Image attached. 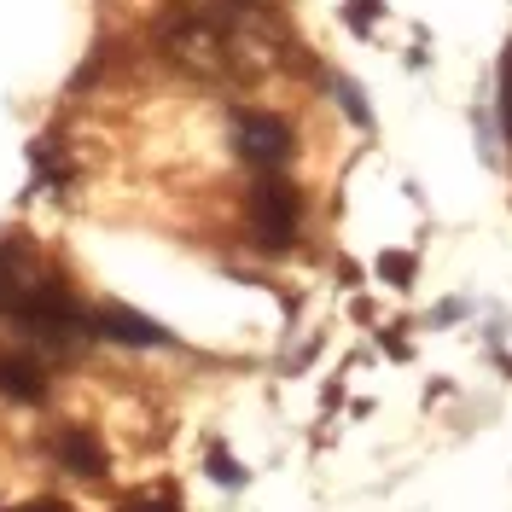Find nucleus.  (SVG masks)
Here are the masks:
<instances>
[{"label":"nucleus","mask_w":512,"mask_h":512,"mask_svg":"<svg viewBox=\"0 0 512 512\" xmlns=\"http://www.w3.org/2000/svg\"><path fill=\"white\" fill-rule=\"evenodd\" d=\"M0 315L30 326V338H41V344H76L88 332V309L70 297L59 274H47L35 262V251L18 233L0 245Z\"/></svg>","instance_id":"f257e3e1"},{"label":"nucleus","mask_w":512,"mask_h":512,"mask_svg":"<svg viewBox=\"0 0 512 512\" xmlns=\"http://www.w3.org/2000/svg\"><path fill=\"white\" fill-rule=\"evenodd\" d=\"M297 222H303V204H297V192L286 181H256L251 187V233L262 251H286L297 245Z\"/></svg>","instance_id":"f03ea898"},{"label":"nucleus","mask_w":512,"mask_h":512,"mask_svg":"<svg viewBox=\"0 0 512 512\" xmlns=\"http://www.w3.org/2000/svg\"><path fill=\"white\" fill-rule=\"evenodd\" d=\"M233 140H239V158L256 163V169H280L291 158V123L274 117V111H239Z\"/></svg>","instance_id":"7ed1b4c3"},{"label":"nucleus","mask_w":512,"mask_h":512,"mask_svg":"<svg viewBox=\"0 0 512 512\" xmlns=\"http://www.w3.org/2000/svg\"><path fill=\"white\" fill-rule=\"evenodd\" d=\"M94 332L99 338H117V344H169V332H163L152 315H134V309H123V303H105V309H94Z\"/></svg>","instance_id":"20e7f679"},{"label":"nucleus","mask_w":512,"mask_h":512,"mask_svg":"<svg viewBox=\"0 0 512 512\" xmlns=\"http://www.w3.org/2000/svg\"><path fill=\"white\" fill-rule=\"evenodd\" d=\"M0 396L12 402H41L47 396V367L35 355H0Z\"/></svg>","instance_id":"39448f33"},{"label":"nucleus","mask_w":512,"mask_h":512,"mask_svg":"<svg viewBox=\"0 0 512 512\" xmlns=\"http://www.w3.org/2000/svg\"><path fill=\"white\" fill-rule=\"evenodd\" d=\"M53 454H59L76 478H99V472H105V454H99V443L88 431H59V437H53Z\"/></svg>","instance_id":"423d86ee"},{"label":"nucleus","mask_w":512,"mask_h":512,"mask_svg":"<svg viewBox=\"0 0 512 512\" xmlns=\"http://www.w3.org/2000/svg\"><path fill=\"white\" fill-rule=\"evenodd\" d=\"M501 128L512 140V53H507V70H501Z\"/></svg>","instance_id":"0eeeda50"},{"label":"nucleus","mask_w":512,"mask_h":512,"mask_svg":"<svg viewBox=\"0 0 512 512\" xmlns=\"http://www.w3.org/2000/svg\"><path fill=\"white\" fill-rule=\"evenodd\" d=\"M338 94H344V111H350L355 123H367V105H361V88H355V82H338Z\"/></svg>","instance_id":"6e6552de"},{"label":"nucleus","mask_w":512,"mask_h":512,"mask_svg":"<svg viewBox=\"0 0 512 512\" xmlns=\"http://www.w3.org/2000/svg\"><path fill=\"white\" fill-rule=\"evenodd\" d=\"M210 466H216V478H222V483H245V472H239V466H233V460H227L222 448H216V454H210Z\"/></svg>","instance_id":"1a4fd4ad"},{"label":"nucleus","mask_w":512,"mask_h":512,"mask_svg":"<svg viewBox=\"0 0 512 512\" xmlns=\"http://www.w3.org/2000/svg\"><path fill=\"white\" fill-rule=\"evenodd\" d=\"M12 512H70L64 501H30V507H12Z\"/></svg>","instance_id":"9d476101"},{"label":"nucleus","mask_w":512,"mask_h":512,"mask_svg":"<svg viewBox=\"0 0 512 512\" xmlns=\"http://www.w3.org/2000/svg\"><path fill=\"white\" fill-rule=\"evenodd\" d=\"M128 512H175L169 501H140V507H128Z\"/></svg>","instance_id":"9b49d317"},{"label":"nucleus","mask_w":512,"mask_h":512,"mask_svg":"<svg viewBox=\"0 0 512 512\" xmlns=\"http://www.w3.org/2000/svg\"><path fill=\"white\" fill-rule=\"evenodd\" d=\"M233 6H245V0H233Z\"/></svg>","instance_id":"f8f14e48"}]
</instances>
